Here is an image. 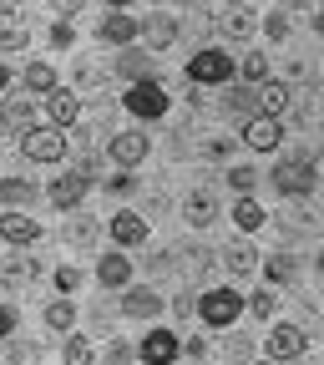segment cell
I'll list each match as a JSON object with an SVG mask.
<instances>
[{
  "label": "cell",
  "mask_w": 324,
  "mask_h": 365,
  "mask_svg": "<svg viewBox=\"0 0 324 365\" xmlns=\"http://www.w3.org/2000/svg\"><path fill=\"white\" fill-rule=\"evenodd\" d=\"M314 148H294V153H284V163H273L268 168V182H273V188H279L284 198H309L314 188H319V178H314Z\"/></svg>",
  "instance_id": "1"
},
{
  "label": "cell",
  "mask_w": 324,
  "mask_h": 365,
  "mask_svg": "<svg viewBox=\"0 0 324 365\" xmlns=\"http://www.w3.org/2000/svg\"><path fill=\"white\" fill-rule=\"evenodd\" d=\"M188 76H193V86H234V76H239V61L228 56V51H193V61H188Z\"/></svg>",
  "instance_id": "2"
},
{
  "label": "cell",
  "mask_w": 324,
  "mask_h": 365,
  "mask_svg": "<svg viewBox=\"0 0 324 365\" xmlns=\"http://www.w3.org/2000/svg\"><path fill=\"white\" fill-rule=\"evenodd\" d=\"M122 107H127L137 122H162L172 102H167V86H162V81H142V86H127Z\"/></svg>",
  "instance_id": "3"
},
{
  "label": "cell",
  "mask_w": 324,
  "mask_h": 365,
  "mask_svg": "<svg viewBox=\"0 0 324 365\" xmlns=\"http://www.w3.org/2000/svg\"><path fill=\"white\" fill-rule=\"evenodd\" d=\"M198 314H203V325H213V330H228L234 319L244 314V294L239 289H203V299H198Z\"/></svg>",
  "instance_id": "4"
},
{
  "label": "cell",
  "mask_w": 324,
  "mask_h": 365,
  "mask_svg": "<svg viewBox=\"0 0 324 365\" xmlns=\"http://www.w3.org/2000/svg\"><path fill=\"white\" fill-rule=\"evenodd\" d=\"M21 153L31 158V163H61L66 158V132L61 127H31L26 137H21Z\"/></svg>",
  "instance_id": "5"
},
{
  "label": "cell",
  "mask_w": 324,
  "mask_h": 365,
  "mask_svg": "<svg viewBox=\"0 0 324 365\" xmlns=\"http://www.w3.org/2000/svg\"><path fill=\"white\" fill-rule=\"evenodd\" d=\"M86 193H91V178H81V173H61V178L46 182V198H51L61 213L81 208V198H86Z\"/></svg>",
  "instance_id": "6"
},
{
  "label": "cell",
  "mask_w": 324,
  "mask_h": 365,
  "mask_svg": "<svg viewBox=\"0 0 324 365\" xmlns=\"http://www.w3.org/2000/svg\"><path fill=\"white\" fill-rule=\"evenodd\" d=\"M112 71L127 81V86H142V81H157V66H152V51H137V46H127V51H117Z\"/></svg>",
  "instance_id": "7"
},
{
  "label": "cell",
  "mask_w": 324,
  "mask_h": 365,
  "mask_svg": "<svg viewBox=\"0 0 324 365\" xmlns=\"http://www.w3.org/2000/svg\"><path fill=\"white\" fill-rule=\"evenodd\" d=\"M244 143H249L254 153H279V143H284V122L268 117V112H258L254 122H244Z\"/></svg>",
  "instance_id": "8"
},
{
  "label": "cell",
  "mask_w": 324,
  "mask_h": 365,
  "mask_svg": "<svg viewBox=\"0 0 324 365\" xmlns=\"http://www.w3.org/2000/svg\"><path fill=\"white\" fill-rule=\"evenodd\" d=\"M223 112L239 117V122H254V117L263 112V91H254L249 81H234V86L223 91Z\"/></svg>",
  "instance_id": "9"
},
{
  "label": "cell",
  "mask_w": 324,
  "mask_h": 365,
  "mask_svg": "<svg viewBox=\"0 0 324 365\" xmlns=\"http://www.w3.org/2000/svg\"><path fill=\"white\" fill-rule=\"evenodd\" d=\"M41 107H46V122L66 132V127L81 122V91H66V86H61V91H51V97H46Z\"/></svg>",
  "instance_id": "10"
},
{
  "label": "cell",
  "mask_w": 324,
  "mask_h": 365,
  "mask_svg": "<svg viewBox=\"0 0 324 365\" xmlns=\"http://www.w3.org/2000/svg\"><path fill=\"white\" fill-rule=\"evenodd\" d=\"M147 148H152V143H147V132H137V127H132V132H117V137H112V148H107V153H112V163H117V168H127V173H132L137 163L147 158Z\"/></svg>",
  "instance_id": "11"
},
{
  "label": "cell",
  "mask_w": 324,
  "mask_h": 365,
  "mask_svg": "<svg viewBox=\"0 0 324 365\" xmlns=\"http://www.w3.org/2000/svg\"><path fill=\"white\" fill-rule=\"evenodd\" d=\"M137 31H142V21H132L127 11H107L102 26H97V36H102L107 46H117V51H127V46L137 41Z\"/></svg>",
  "instance_id": "12"
},
{
  "label": "cell",
  "mask_w": 324,
  "mask_h": 365,
  "mask_svg": "<svg viewBox=\"0 0 324 365\" xmlns=\"http://www.w3.org/2000/svg\"><path fill=\"white\" fill-rule=\"evenodd\" d=\"M268 355H273V365L299 360V355H304V330H299V325H273V330H268Z\"/></svg>",
  "instance_id": "13"
},
{
  "label": "cell",
  "mask_w": 324,
  "mask_h": 365,
  "mask_svg": "<svg viewBox=\"0 0 324 365\" xmlns=\"http://www.w3.org/2000/svg\"><path fill=\"white\" fill-rule=\"evenodd\" d=\"M127 279H132V259H127V249H112V254L97 259V284H102V289H127Z\"/></svg>",
  "instance_id": "14"
},
{
  "label": "cell",
  "mask_w": 324,
  "mask_h": 365,
  "mask_svg": "<svg viewBox=\"0 0 324 365\" xmlns=\"http://www.w3.org/2000/svg\"><path fill=\"white\" fill-rule=\"evenodd\" d=\"M107 234L117 239V249H137V244H147V218L142 213H117L107 223Z\"/></svg>",
  "instance_id": "15"
},
{
  "label": "cell",
  "mask_w": 324,
  "mask_h": 365,
  "mask_svg": "<svg viewBox=\"0 0 324 365\" xmlns=\"http://www.w3.org/2000/svg\"><path fill=\"white\" fill-rule=\"evenodd\" d=\"M0 239H6L11 249H26V244L41 239V223L26 218V213H0Z\"/></svg>",
  "instance_id": "16"
},
{
  "label": "cell",
  "mask_w": 324,
  "mask_h": 365,
  "mask_svg": "<svg viewBox=\"0 0 324 365\" xmlns=\"http://www.w3.org/2000/svg\"><path fill=\"white\" fill-rule=\"evenodd\" d=\"M137 355H142L147 365H172L177 360V335L172 330H147V340H142Z\"/></svg>",
  "instance_id": "17"
},
{
  "label": "cell",
  "mask_w": 324,
  "mask_h": 365,
  "mask_svg": "<svg viewBox=\"0 0 324 365\" xmlns=\"http://www.w3.org/2000/svg\"><path fill=\"white\" fill-rule=\"evenodd\" d=\"M41 198V188L36 182H26V178H6L0 182V213H21L26 203H36Z\"/></svg>",
  "instance_id": "18"
},
{
  "label": "cell",
  "mask_w": 324,
  "mask_h": 365,
  "mask_svg": "<svg viewBox=\"0 0 324 365\" xmlns=\"http://www.w3.org/2000/svg\"><path fill=\"white\" fill-rule=\"evenodd\" d=\"M223 264H228V274H234V279H249V274L258 269V249H254L249 239H239V244L223 249Z\"/></svg>",
  "instance_id": "19"
},
{
  "label": "cell",
  "mask_w": 324,
  "mask_h": 365,
  "mask_svg": "<svg viewBox=\"0 0 324 365\" xmlns=\"http://www.w3.org/2000/svg\"><path fill=\"white\" fill-rule=\"evenodd\" d=\"M162 309V294L157 289H122V314H132V319H152Z\"/></svg>",
  "instance_id": "20"
},
{
  "label": "cell",
  "mask_w": 324,
  "mask_h": 365,
  "mask_svg": "<svg viewBox=\"0 0 324 365\" xmlns=\"http://www.w3.org/2000/svg\"><path fill=\"white\" fill-rule=\"evenodd\" d=\"M0 107H6V127H16L21 137L36 127V122H31V117H36V107H31L26 91H6V102H0Z\"/></svg>",
  "instance_id": "21"
},
{
  "label": "cell",
  "mask_w": 324,
  "mask_h": 365,
  "mask_svg": "<svg viewBox=\"0 0 324 365\" xmlns=\"http://www.w3.org/2000/svg\"><path fill=\"white\" fill-rule=\"evenodd\" d=\"M142 31H147V46H152V51H167V46L177 41V16L157 11V16H147V21H142Z\"/></svg>",
  "instance_id": "22"
},
{
  "label": "cell",
  "mask_w": 324,
  "mask_h": 365,
  "mask_svg": "<svg viewBox=\"0 0 324 365\" xmlns=\"http://www.w3.org/2000/svg\"><path fill=\"white\" fill-rule=\"evenodd\" d=\"M254 31H258V16H254L249 6H239V11H228V16H223V36L234 41V46H244Z\"/></svg>",
  "instance_id": "23"
},
{
  "label": "cell",
  "mask_w": 324,
  "mask_h": 365,
  "mask_svg": "<svg viewBox=\"0 0 324 365\" xmlns=\"http://www.w3.org/2000/svg\"><path fill=\"white\" fill-rule=\"evenodd\" d=\"M182 218H188V228H208L218 218V198L213 193H193L188 203H182Z\"/></svg>",
  "instance_id": "24"
},
{
  "label": "cell",
  "mask_w": 324,
  "mask_h": 365,
  "mask_svg": "<svg viewBox=\"0 0 324 365\" xmlns=\"http://www.w3.org/2000/svg\"><path fill=\"white\" fill-rule=\"evenodd\" d=\"M26 91H36L41 102L51 97V91H61V86H56V66H46V61H31V66H26Z\"/></svg>",
  "instance_id": "25"
},
{
  "label": "cell",
  "mask_w": 324,
  "mask_h": 365,
  "mask_svg": "<svg viewBox=\"0 0 324 365\" xmlns=\"http://www.w3.org/2000/svg\"><path fill=\"white\" fill-rule=\"evenodd\" d=\"M289 107H294V91H289L284 81H268V86H263V112L284 122V112H289Z\"/></svg>",
  "instance_id": "26"
},
{
  "label": "cell",
  "mask_w": 324,
  "mask_h": 365,
  "mask_svg": "<svg viewBox=\"0 0 324 365\" xmlns=\"http://www.w3.org/2000/svg\"><path fill=\"white\" fill-rule=\"evenodd\" d=\"M294 269H299V264H294V254H289V249H279V254H268V259H263L268 284H289V279H294Z\"/></svg>",
  "instance_id": "27"
},
{
  "label": "cell",
  "mask_w": 324,
  "mask_h": 365,
  "mask_svg": "<svg viewBox=\"0 0 324 365\" xmlns=\"http://www.w3.org/2000/svg\"><path fill=\"white\" fill-rule=\"evenodd\" d=\"M46 325H51V330H61V335H71V325H76V304L61 294V299H51V304H46Z\"/></svg>",
  "instance_id": "28"
},
{
  "label": "cell",
  "mask_w": 324,
  "mask_h": 365,
  "mask_svg": "<svg viewBox=\"0 0 324 365\" xmlns=\"http://www.w3.org/2000/svg\"><path fill=\"white\" fill-rule=\"evenodd\" d=\"M239 76H244L249 86H268V56H263V51H244Z\"/></svg>",
  "instance_id": "29"
},
{
  "label": "cell",
  "mask_w": 324,
  "mask_h": 365,
  "mask_svg": "<svg viewBox=\"0 0 324 365\" xmlns=\"http://www.w3.org/2000/svg\"><path fill=\"white\" fill-rule=\"evenodd\" d=\"M112 76H117V71H107V66H97V61H81V66H76V91H102Z\"/></svg>",
  "instance_id": "30"
},
{
  "label": "cell",
  "mask_w": 324,
  "mask_h": 365,
  "mask_svg": "<svg viewBox=\"0 0 324 365\" xmlns=\"http://www.w3.org/2000/svg\"><path fill=\"white\" fill-rule=\"evenodd\" d=\"M21 46H26V26L6 11L0 16V51H21Z\"/></svg>",
  "instance_id": "31"
},
{
  "label": "cell",
  "mask_w": 324,
  "mask_h": 365,
  "mask_svg": "<svg viewBox=\"0 0 324 365\" xmlns=\"http://www.w3.org/2000/svg\"><path fill=\"white\" fill-rule=\"evenodd\" d=\"M234 223L244 228V234H254V228H263V208H258L254 198H239V203H234Z\"/></svg>",
  "instance_id": "32"
},
{
  "label": "cell",
  "mask_w": 324,
  "mask_h": 365,
  "mask_svg": "<svg viewBox=\"0 0 324 365\" xmlns=\"http://www.w3.org/2000/svg\"><path fill=\"white\" fill-rule=\"evenodd\" d=\"M31 269H36V264H31V259H26L21 249H11L6 259H0V274H6V279H11V284H21V279H31Z\"/></svg>",
  "instance_id": "33"
},
{
  "label": "cell",
  "mask_w": 324,
  "mask_h": 365,
  "mask_svg": "<svg viewBox=\"0 0 324 365\" xmlns=\"http://www.w3.org/2000/svg\"><path fill=\"white\" fill-rule=\"evenodd\" d=\"M97 234H102V223H97V218H86V213H81V218L66 228V239H71V244H81V249H91V244H97Z\"/></svg>",
  "instance_id": "34"
},
{
  "label": "cell",
  "mask_w": 324,
  "mask_h": 365,
  "mask_svg": "<svg viewBox=\"0 0 324 365\" xmlns=\"http://www.w3.org/2000/svg\"><path fill=\"white\" fill-rule=\"evenodd\" d=\"M66 365H97V355H91V340H86V335H66Z\"/></svg>",
  "instance_id": "35"
},
{
  "label": "cell",
  "mask_w": 324,
  "mask_h": 365,
  "mask_svg": "<svg viewBox=\"0 0 324 365\" xmlns=\"http://www.w3.org/2000/svg\"><path fill=\"white\" fill-rule=\"evenodd\" d=\"M228 188H239V198H249V193L258 188V173L244 168V163H239V168H228Z\"/></svg>",
  "instance_id": "36"
},
{
  "label": "cell",
  "mask_w": 324,
  "mask_h": 365,
  "mask_svg": "<svg viewBox=\"0 0 324 365\" xmlns=\"http://www.w3.org/2000/svg\"><path fill=\"white\" fill-rule=\"evenodd\" d=\"M137 188H142V182H137V178H132L127 168H117V173L107 178V193H112V198H132Z\"/></svg>",
  "instance_id": "37"
},
{
  "label": "cell",
  "mask_w": 324,
  "mask_h": 365,
  "mask_svg": "<svg viewBox=\"0 0 324 365\" xmlns=\"http://www.w3.org/2000/svg\"><path fill=\"white\" fill-rule=\"evenodd\" d=\"M132 360H142L127 340H117V345H107V355H102V365H132Z\"/></svg>",
  "instance_id": "38"
},
{
  "label": "cell",
  "mask_w": 324,
  "mask_h": 365,
  "mask_svg": "<svg viewBox=\"0 0 324 365\" xmlns=\"http://www.w3.org/2000/svg\"><path fill=\"white\" fill-rule=\"evenodd\" d=\"M249 314H254V319H273V294H268V289H258V294L249 299Z\"/></svg>",
  "instance_id": "39"
},
{
  "label": "cell",
  "mask_w": 324,
  "mask_h": 365,
  "mask_svg": "<svg viewBox=\"0 0 324 365\" xmlns=\"http://www.w3.org/2000/svg\"><path fill=\"white\" fill-rule=\"evenodd\" d=\"M263 31H268V36H273V41H284V36H289V11H284V6H279V11H273V16H268V21H263Z\"/></svg>",
  "instance_id": "40"
},
{
  "label": "cell",
  "mask_w": 324,
  "mask_h": 365,
  "mask_svg": "<svg viewBox=\"0 0 324 365\" xmlns=\"http://www.w3.org/2000/svg\"><path fill=\"white\" fill-rule=\"evenodd\" d=\"M228 153H234V137H213V143L203 148V158H208V163H223Z\"/></svg>",
  "instance_id": "41"
},
{
  "label": "cell",
  "mask_w": 324,
  "mask_h": 365,
  "mask_svg": "<svg viewBox=\"0 0 324 365\" xmlns=\"http://www.w3.org/2000/svg\"><path fill=\"white\" fill-rule=\"evenodd\" d=\"M76 284H81V269H71V264H61V269H56V289H61V294H71Z\"/></svg>",
  "instance_id": "42"
},
{
  "label": "cell",
  "mask_w": 324,
  "mask_h": 365,
  "mask_svg": "<svg viewBox=\"0 0 324 365\" xmlns=\"http://www.w3.org/2000/svg\"><path fill=\"white\" fill-rule=\"evenodd\" d=\"M6 365H31V345L26 340H11L6 345Z\"/></svg>",
  "instance_id": "43"
},
{
  "label": "cell",
  "mask_w": 324,
  "mask_h": 365,
  "mask_svg": "<svg viewBox=\"0 0 324 365\" xmlns=\"http://www.w3.org/2000/svg\"><path fill=\"white\" fill-rule=\"evenodd\" d=\"M172 314H177V319H188V314H198V299H193L188 289H182V294L172 299Z\"/></svg>",
  "instance_id": "44"
},
{
  "label": "cell",
  "mask_w": 324,
  "mask_h": 365,
  "mask_svg": "<svg viewBox=\"0 0 324 365\" xmlns=\"http://www.w3.org/2000/svg\"><path fill=\"white\" fill-rule=\"evenodd\" d=\"M97 168H102V163H97V153H76V168H71V173H81V178H97Z\"/></svg>",
  "instance_id": "45"
},
{
  "label": "cell",
  "mask_w": 324,
  "mask_h": 365,
  "mask_svg": "<svg viewBox=\"0 0 324 365\" xmlns=\"http://www.w3.org/2000/svg\"><path fill=\"white\" fill-rule=\"evenodd\" d=\"M0 335L16 340V309H11V304H0Z\"/></svg>",
  "instance_id": "46"
},
{
  "label": "cell",
  "mask_w": 324,
  "mask_h": 365,
  "mask_svg": "<svg viewBox=\"0 0 324 365\" xmlns=\"http://www.w3.org/2000/svg\"><path fill=\"white\" fill-rule=\"evenodd\" d=\"M71 36H76V31H71L66 21H56V26H51V46H71Z\"/></svg>",
  "instance_id": "47"
},
{
  "label": "cell",
  "mask_w": 324,
  "mask_h": 365,
  "mask_svg": "<svg viewBox=\"0 0 324 365\" xmlns=\"http://www.w3.org/2000/svg\"><path fill=\"white\" fill-rule=\"evenodd\" d=\"M51 6H56V16H61V21H66V16H76V11H81V6H86V0H51Z\"/></svg>",
  "instance_id": "48"
},
{
  "label": "cell",
  "mask_w": 324,
  "mask_h": 365,
  "mask_svg": "<svg viewBox=\"0 0 324 365\" xmlns=\"http://www.w3.org/2000/svg\"><path fill=\"white\" fill-rule=\"evenodd\" d=\"M188 355H193V360H203V355H208V340H203V335H198V340H188Z\"/></svg>",
  "instance_id": "49"
},
{
  "label": "cell",
  "mask_w": 324,
  "mask_h": 365,
  "mask_svg": "<svg viewBox=\"0 0 324 365\" xmlns=\"http://www.w3.org/2000/svg\"><path fill=\"white\" fill-rule=\"evenodd\" d=\"M314 36H319V41H324V6H319V11H314Z\"/></svg>",
  "instance_id": "50"
},
{
  "label": "cell",
  "mask_w": 324,
  "mask_h": 365,
  "mask_svg": "<svg viewBox=\"0 0 324 365\" xmlns=\"http://www.w3.org/2000/svg\"><path fill=\"white\" fill-rule=\"evenodd\" d=\"M314 274H319V279H324V249H319V259H314Z\"/></svg>",
  "instance_id": "51"
},
{
  "label": "cell",
  "mask_w": 324,
  "mask_h": 365,
  "mask_svg": "<svg viewBox=\"0 0 324 365\" xmlns=\"http://www.w3.org/2000/svg\"><path fill=\"white\" fill-rule=\"evenodd\" d=\"M107 6H112V11H127V6H132V0H107Z\"/></svg>",
  "instance_id": "52"
},
{
  "label": "cell",
  "mask_w": 324,
  "mask_h": 365,
  "mask_svg": "<svg viewBox=\"0 0 324 365\" xmlns=\"http://www.w3.org/2000/svg\"><path fill=\"white\" fill-rule=\"evenodd\" d=\"M0 6H6V11H11V6H16V0H0Z\"/></svg>",
  "instance_id": "53"
},
{
  "label": "cell",
  "mask_w": 324,
  "mask_h": 365,
  "mask_svg": "<svg viewBox=\"0 0 324 365\" xmlns=\"http://www.w3.org/2000/svg\"><path fill=\"white\" fill-rule=\"evenodd\" d=\"M254 365H273V360H254Z\"/></svg>",
  "instance_id": "54"
},
{
  "label": "cell",
  "mask_w": 324,
  "mask_h": 365,
  "mask_svg": "<svg viewBox=\"0 0 324 365\" xmlns=\"http://www.w3.org/2000/svg\"><path fill=\"white\" fill-rule=\"evenodd\" d=\"M294 6H304V0H294Z\"/></svg>",
  "instance_id": "55"
},
{
  "label": "cell",
  "mask_w": 324,
  "mask_h": 365,
  "mask_svg": "<svg viewBox=\"0 0 324 365\" xmlns=\"http://www.w3.org/2000/svg\"><path fill=\"white\" fill-rule=\"evenodd\" d=\"M239 6H249V0H239Z\"/></svg>",
  "instance_id": "56"
}]
</instances>
